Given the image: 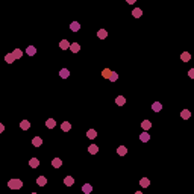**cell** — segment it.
<instances>
[{"instance_id":"cell-31","label":"cell","mask_w":194,"mask_h":194,"mask_svg":"<svg viewBox=\"0 0 194 194\" xmlns=\"http://www.w3.org/2000/svg\"><path fill=\"white\" fill-rule=\"evenodd\" d=\"M117 79H118V74L112 71V73H111V76H109V80H111V82H115Z\"/></svg>"},{"instance_id":"cell-3","label":"cell","mask_w":194,"mask_h":194,"mask_svg":"<svg viewBox=\"0 0 194 194\" xmlns=\"http://www.w3.org/2000/svg\"><path fill=\"white\" fill-rule=\"evenodd\" d=\"M59 47H61V50H65V49H70V43H68L67 40H62L61 43H59Z\"/></svg>"},{"instance_id":"cell-6","label":"cell","mask_w":194,"mask_h":194,"mask_svg":"<svg viewBox=\"0 0 194 194\" xmlns=\"http://www.w3.org/2000/svg\"><path fill=\"white\" fill-rule=\"evenodd\" d=\"M180 117H182L184 120H188V118L191 117V112H190L188 109H182V112H180Z\"/></svg>"},{"instance_id":"cell-15","label":"cell","mask_w":194,"mask_h":194,"mask_svg":"<svg viewBox=\"0 0 194 194\" xmlns=\"http://www.w3.org/2000/svg\"><path fill=\"white\" fill-rule=\"evenodd\" d=\"M152 109H153V111H155V112H159V111H161V109H162V105H161V103H159V102H155V103H153V105H152Z\"/></svg>"},{"instance_id":"cell-30","label":"cell","mask_w":194,"mask_h":194,"mask_svg":"<svg viewBox=\"0 0 194 194\" xmlns=\"http://www.w3.org/2000/svg\"><path fill=\"white\" fill-rule=\"evenodd\" d=\"M111 73H112V71H109L108 68H105V70H103V73H102V76H103V77H106V79H109Z\"/></svg>"},{"instance_id":"cell-11","label":"cell","mask_w":194,"mask_h":194,"mask_svg":"<svg viewBox=\"0 0 194 194\" xmlns=\"http://www.w3.org/2000/svg\"><path fill=\"white\" fill-rule=\"evenodd\" d=\"M70 29L73 30V32H77V30L80 29V24L77 23V21H73V23L70 24Z\"/></svg>"},{"instance_id":"cell-20","label":"cell","mask_w":194,"mask_h":194,"mask_svg":"<svg viewBox=\"0 0 194 194\" xmlns=\"http://www.w3.org/2000/svg\"><path fill=\"white\" fill-rule=\"evenodd\" d=\"M36 184H38V185H41V186H44L46 184H47V179H46L44 176H40L38 179H36Z\"/></svg>"},{"instance_id":"cell-23","label":"cell","mask_w":194,"mask_h":194,"mask_svg":"<svg viewBox=\"0 0 194 194\" xmlns=\"http://www.w3.org/2000/svg\"><path fill=\"white\" fill-rule=\"evenodd\" d=\"M91 190H93V186L89 185V184H85V185L82 186V191H83L85 194H89V193H91Z\"/></svg>"},{"instance_id":"cell-4","label":"cell","mask_w":194,"mask_h":194,"mask_svg":"<svg viewBox=\"0 0 194 194\" xmlns=\"http://www.w3.org/2000/svg\"><path fill=\"white\" fill-rule=\"evenodd\" d=\"M140 140H141L143 143H147L150 140V135L147 133V131H144V133H141V135H140Z\"/></svg>"},{"instance_id":"cell-29","label":"cell","mask_w":194,"mask_h":194,"mask_svg":"<svg viewBox=\"0 0 194 194\" xmlns=\"http://www.w3.org/2000/svg\"><path fill=\"white\" fill-rule=\"evenodd\" d=\"M14 56H15V59H18V58H21V56H23V52H21V50H20V49H15V50H14Z\"/></svg>"},{"instance_id":"cell-13","label":"cell","mask_w":194,"mask_h":194,"mask_svg":"<svg viewBox=\"0 0 194 194\" xmlns=\"http://www.w3.org/2000/svg\"><path fill=\"white\" fill-rule=\"evenodd\" d=\"M180 59H182L184 62H188L190 59H191V55H190L188 52H184L182 55H180Z\"/></svg>"},{"instance_id":"cell-2","label":"cell","mask_w":194,"mask_h":194,"mask_svg":"<svg viewBox=\"0 0 194 194\" xmlns=\"http://www.w3.org/2000/svg\"><path fill=\"white\" fill-rule=\"evenodd\" d=\"M5 61L8 62V64H12V62L15 61V56H14V53H8V55L5 56Z\"/></svg>"},{"instance_id":"cell-25","label":"cell","mask_w":194,"mask_h":194,"mask_svg":"<svg viewBox=\"0 0 194 194\" xmlns=\"http://www.w3.org/2000/svg\"><path fill=\"white\" fill-rule=\"evenodd\" d=\"M132 15H133V17H137V18L141 17V15H143V11H141L140 8H135V9L132 11Z\"/></svg>"},{"instance_id":"cell-22","label":"cell","mask_w":194,"mask_h":194,"mask_svg":"<svg viewBox=\"0 0 194 194\" xmlns=\"http://www.w3.org/2000/svg\"><path fill=\"white\" fill-rule=\"evenodd\" d=\"M32 144H34V146H36V147H40V146L43 144V140H41L40 137H35V138L32 140Z\"/></svg>"},{"instance_id":"cell-10","label":"cell","mask_w":194,"mask_h":194,"mask_svg":"<svg viewBox=\"0 0 194 194\" xmlns=\"http://www.w3.org/2000/svg\"><path fill=\"white\" fill-rule=\"evenodd\" d=\"M97 36H99L100 40H105L106 36H108V32H106L105 29H100V30L97 32Z\"/></svg>"},{"instance_id":"cell-16","label":"cell","mask_w":194,"mask_h":194,"mask_svg":"<svg viewBox=\"0 0 194 194\" xmlns=\"http://www.w3.org/2000/svg\"><path fill=\"white\" fill-rule=\"evenodd\" d=\"M46 126H47V127H49V129H53V127H55V126H56V121H55V120H53V118H49V120H47V121H46Z\"/></svg>"},{"instance_id":"cell-18","label":"cell","mask_w":194,"mask_h":194,"mask_svg":"<svg viewBox=\"0 0 194 194\" xmlns=\"http://www.w3.org/2000/svg\"><path fill=\"white\" fill-rule=\"evenodd\" d=\"M117 153H118V155H120V156H124V155H126V153H127V149H126V147H124V146H120V147H118V149H117Z\"/></svg>"},{"instance_id":"cell-32","label":"cell","mask_w":194,"mask_h":194,"mask_svg":"<svg viewBox=\"0 0 194 194\" xmlns=\"http://www.w3.org/2000/svg\"><path fill=\"white\" fill-rule=\"evenodd\" d=\"M188 76H190L191 79H194V68H191V70L188 71Z\"/></svg>"},{"instance_id":"cell-12","label":"cell","mask_w":194,"mask_h":194,"mask_svg":"<svg viewBox=\"0 0 194 194\" xmlns=\"http://www.w3.org/2000/svg\"><path fill=\"white\" fill-rule=\"evenodd\" d=\"M26 53L29 55V56H34V55L36 53V49L34 47V46H29V47L26 49Z\"/></svg>"},{"instance_id":"cell-8","label":"cell","mask_w":194,"mask_h":194,"mask_svg":"<svg viewBox=\"0 0 194 194\" xmlns=\"http://www.w3.org/2000/svg\"><path fill=\"white\" fill-rule=\"evenodd\" d=\"M70 50L73 53H77L80 50V46L77 44V43H73V44H70Z\"/></svg>"},{"instance_id":"cell-33","label":"cell","mask_w":194,"mask_h":194,"mask_svg":"<svg viewBox=\"0 0 194 194\" xmlns=\"http://www.w3.org/2000/svg\"><path fill=\"white\" fill-rule=\"evenodd\" d=\"M126 2H127V3H131V5H132V3H135V2H137V0H126Z\"/></svg>"},{"instance_id":"cell-14","label":"cell","mask_w":194,"mask_h":194,"mask_svg":"<svg viewBox=\"0 0 194 194\" xmlns=\"http://www.w3.org/2000/svg\"><path fill=\"white\" fill-rule=\"evenodd\" d=\"M29 165H30L32 168H36L38 165H40V161H38L36 158H32L30 161H29Z\"/></svg>"},{"instance_id":"cell-5","label":"cell","mask_w":194,"mask_h":194,"mask_svg":"<svg viewBox=\"0 0 194 194\" xmlns=\"http://www.w3.org/2000/svg\"><path fill=\"white\" fill-rule=\"evenodd\" d=\"M52 165H53L55 168H59V167L62 165V161H61V158H55V159L52 161Z\"/></svg>"},{"instance_id":"cell-7","label":"cell","mask_w":194,"mask_h":194,"mask_svg":"<svg viewBox=\"0 0 194 194\" xmlns=\"http://www.w3.org/2000/svg\"><path fill=\"white\" fill-rule=\"evenodd\" d=\"M88 152L91 153V155H96L97 152H99V146H96V144H91L88 147Z\"/></svg>"},{"instance_id":"cell-9","label":"cell","mask_w":194,"mask_h":194,"mask_svg":"<svg viewBox=\"0 0 194 194\" xmlns=\"http://www.w3.org/2000/svg\"><path fill=\"white\" fill-rule=\"evenodd\" d=\"M115 103H117L118 106H123L124 103H126V99H124L123 96H118L117 99H115Z\"/></svg>"},{"instance_id":"cell-28","label":"cell","mask_w":194,"mask_h":194,"mask_svg":"<svg viewBox=\"0 0 194 194\" xmlns=\"http://www.w3.org/2000/svg\"><path fill=\"white\" fill-rule=\"evenodd\" d=\"M87 137L93 140V138H96V137H97V132L94 131V129H89V131H88V133H87Z\"/></svg>"},{"instance_id":"cell-26","label":"cell","mask_w":194,"mask_h":194,"mask_svg":"<svg viewBox=\"0 0 194 194\" xmlns=\"http://www.w3.org/2000/svg\"><path fill=\"white\" fill-rule=\"evenodd\" d=\"M70 127H71V124L68 123V121H64V123L61 124V129L64 131V132H67V131H70Z\"/></svg>"},{"instance_id":"cell-27","label":"cell","mask_w":194,"mask_h":194,"mask_svg":"<svg viewBox=\"0 0 194 194\" xmlns=\"http://www.w3.org/2000/svg\"><path fill=\"white\" fill-rule=\"evenodd\" d=\"M140 185H141V186H144V188H146V186H149V185H150V180H149V179H147V177H143L141 180H140Z\"/></svg>"},{"instance_id":"cell-21","label":"cell","mask_w":194,"mask_h":194,"mask_svg":"<svg viewBox=\"0 0 194 194\" xmlns=\"http://www.w3.org/2000/svg\"><path fill=\"white\" fill-rule=\"evenodd\" d=\"M64 182H65V185H67V186H71L73 184H74V179H73L71 176H67L65 179H64Z\"/></svg>"},{"instance_id":"cell-24","label":"cell","mask_w":194,"mask_h":194,"mask_svg":"<svg viewBox=\"0 0 194 194\" xmlns=\"http://www.w3.org/2000/svg\"><path fill=\"white\" fill-rule=\"evenodd\" d=\"M59 76H61V77H64V79H65V77H68V76H70V71L67 70V68H62V70L59 71Z\"/></svg>"},{"instance_id":"cell-17","label":"cell","mask_w":194,"mask_h":194,"mask_svg":"<svg viewBox=\"0 0 194 194\" xmlns=\"http://www.w3.org/2000/svg\"><path fill=\"white\" fill-rule=\"evenodd\" d=\"M20 127H21V129H23V131H27V129H29V127H30V123H29V121H27V120H23V121H21V123H20Z\"/></svg>"},{"instance_id":"cell-1","label":"cell","mask_w":194,"mask_h":194,"mask_svg":"<svg viewBox=\"0 0 194 194\" xmlns=\"http://www.w3.org/2000/svg\"><path fill=\"white\" fill-rule=\"evenodd\" d=\"M8 186L12 188V190H20V188L23 186V182H21L20 179H11L8 182Z\"/></svg>"},{"instance_id":"cell-19","label":"cell","mask_w":194,"mask_h":194,"mask_svg":"<svg viewBox=\"0 0 194 194\" xmlns=\"http://www.w3.org/2000/svg\"><path fill=\"white\" fill-rule=\"evenodd\" d=\"M141 127L144 129V131H149L150 127H152V123H150L149 120H144V121L141 123Z\"/></svg>"}]
</instances>
